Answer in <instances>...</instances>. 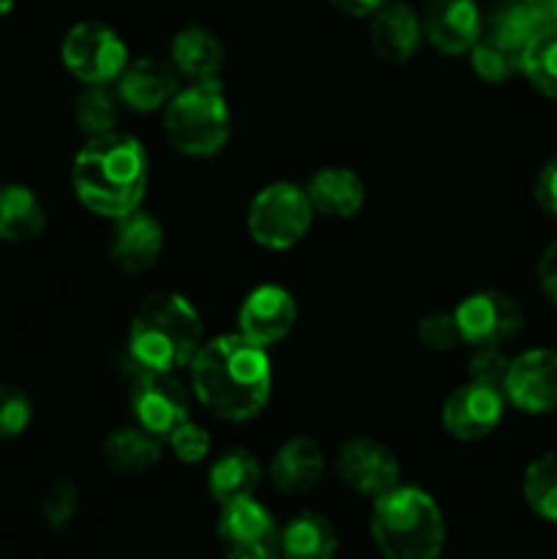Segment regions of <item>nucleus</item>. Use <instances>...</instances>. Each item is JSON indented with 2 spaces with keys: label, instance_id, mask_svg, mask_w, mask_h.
<instances>
[{
  "label": "nucleus",
  "instance_id": "nucleus-1",
  "mask_svg": "<svg viewBox=\"0 0 557 559\" xmlns=\"http://www.w3.org/2000/svg\"><path fill=\"white\" fill-rule=\"evenodd\" d=\"M197 402L222 420H251L271 399V360L265 347L240 333L205 342L191 360Z\"/></svg>",
  "mask_w": 557,
  "mask_h": 559
},
{
  "label": "nucleus",
  "instance_id": "nucleus-2",
  "mask_svg": "<svg viewBox=\"0 0 557 559\" xmlns=\"http://www.w3.org/2000/svg\"><path fill=\"white\" fill-rule=\"evenodd\" d=\"M147 153L137 136L109 131L87 140L71 164V186L82 205L102 218L129 216L147 189Z\"/></svg>",
  "mask_w": 557,
  "mask_h": 559
},
{
  "label": "nucleus",
  "instance_id": "nucleus-3",
  "mask_svg": "<svg viewBox=\"0 0 557 559\" xmlns=\"http://www.w3.org/2000/svg\"><path fill=\"white\" fill-rule=\"evenodd\" d=\"M200 347V311L183 295L153 293L134 311L129 331V360L140 371L175 374L183 366H191Z\"/></svg>",
  "mask_w": 557,
  "mask_h": 559
},
{
  "label": "nucleus",
  "instance_id": "nucleus-4",
  "mask_svg": "<svg viewBox=\"0 0 557 559\" xmlns=\"http://www.w3.org/2000/svg\"><path fill=\"white\" fill-rule=\"evenodd\" d=\"M371 535L386 559H437L446 522L435 497L418 486H396L375 500Z\"/></svg>",
  "mask_w": 557,
  "mask_h": 559
},
{
  "label": "nucleus",
  "instance_id": "nucleus-5",
  "mask_svg": "<svg viewBox=\"0 0 557 559\" xmlns=\"http://www.w3.org/2000/svg\"><path fill=\"white\" fill-rule=\"evenodd\" d=\"M233 115L218 80L191 82L164 107V134L169 145L191 158L216 156L229 140Z\"/></svg>",
  "mask_w": 557,
  "mask_h": 559
},
{
  "label": "nucleus",
  "instance_id": "nucleus-6",
  "mask_svg": "<svg viewBox=\"0 0 557 559\" xmlns=\"http://www.w3.org/2000/svg\"><path fill=\"white\" fill-rule=\"evenodd\" d=\"M311 216L315 211H311L306 191L287 180H278V183L265 186L251 200L246 227H249L251 240L260 243L262 249L284 251L304 240L311 227Z\"/></svg>",
  "mask_w": 557,
  "mask_h": 559
},
{
  "label": "nucleus",
  "instance_id": "nucleus-7",
  "mask_svg": "<svg viewBox=\"0 0 557 559\" xmlns=\"http://www.w3.org/2000/svg\"><path fill=\"white\" fill-rule=\"evenodd\" d=\"M60 58L82 85H112L129 66V47L112 27L80 22L66 33Z\"/></svg>",
  "mask_w": 557,
  "mask_h": 559
},
{
  "label": "nucleus",
  "instance_id": "nucleus-8",
  "mask_svg": "<svg viewBox=\"0 0 557 559\" xmlns=\"http://www.w3.org/2000/svg\"><path fill=\"white\" fill-rule=\"evenodd\" d=\"M216 535L227 559H278L282 555L276 522L251 497L222 506Z\"/></svg>",
  "mask_w": 557,
  "mask_h": 559
},
{
  "label": "nucleus",
  "instance_id": "nucleus-9",
  "mask_svg": "<svg viewBox=\"0 0 557 559\" xmlns=\"http://www.w3.org/2000/svg\"><path fill=\"white\" fill-rule=\"evenodd\" d=\"M129 404L137 426L156 440H169V435L189 420V393L169 371H140Z\"/></svg>",
  "mask_w": 557,
  "mask_h": 559
},
{
  "label": "nucleus",
  "instance_id": "nucleus-10",
  "mask_svg": "<svg viewBox=\"0 0 557 559\" xmlns=\"http://www.w3.org/2000/svg\"><path fill=\"white\" fill-rule=\"evenodd\" d=\"M459 336L470 347H500L517 336L524 325V314L517 300L497 289L473 293L453 309Z\"/></svg>",
  "mask_w": 557,
  "mask_h": 559
},
{
  "label": "nucleus",
  "instance_id": "nucleus-11",
  "mask_svg": "<svg viewBox=\"0 0 557 559\" xmlns=\"http://www.w3.org/2000/svg\"><path fill=\"white\" fill-rule=\"evenodd\" d=\"M502 393L517 409L528 415H546L557 409V349H528L511 358L502 380Z\"/></svg>",
  "mask_w": 557,
  "mask_h": 559
},
{
  "label": "nucleus",
  "instance_id": "nucleus-12",
  "mask_svg": "<svg viewBox=\"0 0 557 559\" xmlns=\"http://www.w3.org/2000/svg\"><path fill=\"white\" fill-rule=\"evenodd\" d=\"M336 473L344 484L364 497H380L396 489L402 467L393 451L369 437H353L336 453Z\"/></svg>",
  "mask_w": 557,
  "mask_h": 559
},
{
  "label": "nucleus",
  "instance_id": "nucleus-13",
  "mask_svg": "<svg viewBox=\"0 0 557 559\" xmlns=\"http://www.w3.org/2000/svg\"><path fill=\"white\" fill-rule=\"evenodd\" d=\"M506 413V393L495 385L470 380L442 404V426L453 440L475 442L489 437Z\"/></svg>",
  "mask_w": 557,
  "mask_h": 559
},
{
  "label": "nucleus",
  "instance_id": "nucleus-14",
  "mask_svg": "<svg viewBox=\"0 0 557 559\" xmlns=\"http://www.w3.org/2000/svg\"><path fill=\"white\" fill-rule=\"evenodd\" d=\"M424 38L442 55H464L484 33V16L475 0H424Z\"/></svg>",
  "mask_w": 557,
  "mask_h": 559
},
{
  "label": "nucleus",
  "instance_id": "nucleus-15",
  "mask_svg": "<svg viewBox=\"0 0 557 559\" xmlns=\"http://www.w3.org/2000/svg\"><path fill=\"white\" fill-rule=\"evenodd\" d=\"M298 320V306L295 298L278 284H262L251 289L238 309V328L240 336L260 347H271L287 338Z\"/></svg>",
  "mask_w": 557,
  "mask_h": 559
},
{
  "label": "nucleus",
  "instance_id": "nucleus-16",
  "mask_svg": "<svg viewBox=\"0 0 557 559\" xmlns=\"http://www.w3.org/2000/svg\"><path fill=\"white\" fill-rule=\"evenodd\" d=\"M164 249L162 224L147 211L137 207L129 216L118 218L112 229V243L109 257L123 273H145L156 265L158 254Z\"/></svg>",
  "mask_w": 557,
  "mask_h": 559
},
{
  "label": "nucleus",
  "instance_id": "nucleus-17",
  "mask_svg": "<svg viewBox=\"0 0 557 559\" xmlns=\"http://www.w3.org/2000/svg\"><path fill=\"white\" fill-rule=\"evenodd\" d=\"M178 71L169 63L156 58L131 60L123 74L115 82L120 102L137 112H153V109L167 107L169 98L178 93Z\"/></svg>",
  "mask_w": 557,
  "mask_h": 559
},
{
  "label": "nucleus",
  "instance_id": "nucleus-18",
  "mask_svg": "<svg viewBox=\"0 0 557 559\" xmlns=\"http://www.w3.org/2000/svg\"><path fill=\"white\" fill-rule=\"evenodd\" d=\"M369 38L375 52L386 63L402 66L418 52L424 27H420V14H415L404 3H386L371 14Z\"/></svg>",
  "mask_w": 557,
  "mask_h": 559
},
{
  "label": "nucleus",
  "instance_id": "nucleus-19",
  "mask_svg": "<svg viewBox=\"0 0 557 559\" xmlns=\"http://www.w3.org/2000/svg\"><path fill=\"white\" fill-rule=\"evenodd\" d=\"M552 25L555 20H552L549 0H500L486 20L484 33L517 52H524V47Z\"/></svg>",
  "mask_w": 557,
  "mask_h": 559
},
{
  "label": "nucleus",
  "instance_id": "nucleus-20",
  "mask_svg": "<svg viewBox=\"0 0 557 559\" xmlns=\"http://www.w3.org/2000/svg\"><path fill=\"white\" fill-rule=\"evenodd\" d=\"M306 197L315 213L328 218H349L364 207L366 186L353 169L322 167L306 183Z\"/></svg>",
  "mask_w": 557,
  "mask_h": 559
},
{
  "label": "nucleus",
  "instance_id": "nucleus-21",
  "mask_svg": "<svg viewBox=\"0 0 557 559\" xmlns=\"http://www.w3.org/2000/svg\"><path fill=\"white\" fill-rule=\"evenodd\" d=\"M325 469L322 448L311 437H289L271 459V478L284 495H306L315 489Z\"/></svg>",
  "mask_w": 557,
  "mask_h": 559
},
{
  "label": "nucleus",
  "instance_id": "nucleus-22",
  "mask_svg": "<svg viewBox=\"0 0 557 559\" xmlns=\"http://www.w3.org/2000/svg\"><path fill=\"white\" fill-rule=\"evenodd\" d=\"M169 58H173V69L180 76H189L191 82L218 80L224 69V47L218 36L197 25L183 27L173 38Z\"/></svg>",
  "mask_w": 557,
  "mask_h": 559
},
{
  "label": "nucleus",
  "instance_id": "nucleus-23",
  "mask_svg": "<svg viewBox=\"0 0 557 559\" xmlns=\"http://www.w3.org/2000/svg\"><path fill=\"white\" fill-rule=\"evenodd\" d=\"M260 484V462L246 448L222 453L208 469V491L218 506L246 500Z\"/></svg>",
  "mask_w": 557,
  "mask_h": 559
},
{
  "label": "nucleus",
  "instance_id": "nucleus-24",
  "mask_svg": "<svg viewBox=\"0 0 557 559\" xmlns=\"http://www.w3.org/2000/svg\"><path fill=\"white\" fill-rule=\"evenodd\" d=\"M102 456L112 473L142 475L158 462L162 445H158L156 437L147 435L140 426H126V429H115L112 435L104 440Z\"/></svg>",
  "mask_w": 557,
  "mask_h": 559
},
{
  "label": "nucleus",
  "instance_id": "nucleus-25",
  "mask_svg": "<svg viewBox=\"0 0 557 559\" xmlns=\"http://www.w3.org/2000/svg\"><path fill=\"white\" fill-rule=\"evenodd\" d=\"M47 216L27 186H0V240L9 243H22V240H33L42 235Z\"/></svg>",
  "mask_w": 557,
  "mask_h": 559
},
{
  "label": "nucleus",
  "instance_id": "nucleus-26",
  "mask_svg": "<svg viewBox=\"0 0 557 559\" xmlns=\"http://www.w3.org/2000/svg\"><path fill=\"white\" fill-rule=\"evenodd\" d=\"M336 530L320 513H300L282 530L284 559H336Z\"/></svg>",
  "mask_w": 557,
  "mask_h": 559
},
{
  "label": "nucleus",
  "instance_id": "nucleus-27",
  "mask_svg": "<svg viewBox=\"0 0 557 559\" xmlns=\"http://www.w3.org/2000/svg\"><path fill=\"white\" fill-rule=\"evenodd\" d=\"M522 495L535 516L557 524V453H544L528 464Z\"/></svg>",
  "mask_w": 557,
  "mask_h": 559
},
{
  "label": "nucleus",
  "instance_id": "nucleus-28",
  "mask_svg": "<svg viewBox=\"0 0 557 559\" xmlns=\"http://www.w3.org/2000/svg\"><path fill=\"white\" fill-rule=\"evenodd\" d=\"M120 104L123 102H120L118 91H112L109 85H85V91L80 93L74 104L76 126L87 136L109 134L118 123Z\"/></svg>",
  "mask_w": 557,
  "mask_h": 559
},
{
  "label": "nucleus",
  "instance_id": "nucleus-29",
  "mask_svg": "<svg viewBox=\"0 0 557 559\" xmlns=\"http://www.w3.org/2000/svg\"><path fill=\"white\" fill-rule=\"evenodd\" d=\"M522 74L546 98H557V25L546 27L522 52Z\"/></svg>",
  "mask_w": 557,
  "mask_h": 559
},
{
  "label": "nucleus",
  "instance_id": "nucleus-30",
  "mask_svg": "<svg viewBox=\"0 0 557 559\" xmlns=\"http://www.w3.org/2000/svg\"><path fill=\"white\" fill-rule=\"evenodd\" d=\"M470 66L484 82L500 85V82L511 80L517 71H522V52L497 41L489 33H481V38L470 49Z\"/></svg>",
  "mask_w": 557,
  "mask_h": 559
},
{
  "label": "nucleus",
  "instance_id": "nucleus-31",
  "mask_svg": "<svg viewBox=\"0 0 557 559\" xmlns=\"http://www.w3.org/2000/svg\"><path fill=\"white\" fill-rule=\"evenodd\" d=\"M33 404L16 385H0V440H14L31 426Z\"/></svg>",
  "mask_w": 557,
  "mask_h": 559
},
{
  "label": "nucleus",
  "instance_id": "nucleus-32",
  "mask_svg": "<svg viewBox=\"0 0 557 559\" xmlns=\"http://www.w3.org/2000/svg\"><path fill=\"white\" fill-rule=\"evenodd\" d=\"M415 336H418V342L424 344L426 349H431V353H448V349L457 347V344L462 342L457 320H453V314H448V311L426 314L424 320L418 322V328H415Z\"/></svg>",
  "mask_w": 557,
  "mask_h": 559
},
{
  "label": "nucleus",
  "instance_id": "nucleus-33",
  "mask_svg": "<svg viewBox=\"0 0 557 559\" xmlns=\"http://www.w3.org/2000/svg\"><path fill=\"white\" fill-rule=\"evenodd\" d=\"M80 506V491L71 480H58L49 486V491L42 500V516L52 530H63L71 522Z\"/></svg>",
  "mask_w": 557,
  "mask_h": 559
},
{
  "label": "nucleus",
  "instance_id": "nucleus-34",
  "mask_svg": "<svg viewBox=\"0 0 557 559\" xmlns=\"http://www.w3.org/2000/svg\"><path fill=\"white\" fill-rule=\"evenodd\" d=\"M167 442H169V448H173L175 456L186 464L202 462V459L208 456V451H211V435H208L202 426L191 424V420L180 424L178 429L169 435Z\"/></svg>",
  "mask_w": 557,
  "mask_h": 559
},
{
  "label": "nucleus",
  "instance_id": "nucleus-35",
  "mask_svg": "<svg viewBox=\"0 0 557 559\" xmlns=\"http://www.w3.org/2000/svg\"><path fill=\"white\" fill-rule=\"evenodd\" d=\"M511 360L500 353V347H475V355L470 358V377L484 385H495L502 391V380Z\"/></svg>",
  "mask_w": 557,
  "mask_h": 559
},
{
  "label": "nucleus",
  "instance_id": "nucleus-36",
  "mask_svg": "<svg viewBox=\"0 0 557 559\" xmlns=\"http://www.w3.org/2000/svg\"><path fill=\"white\" fill-rule=\"evenodd\" d=\"M533 194L541 211H544L546 216L557 218V156H552L549 162L541 167L538 178H535Z\"/></svg>",
  "mask_w": 557,
  "mask_h": 559
},
{
  "label": "nucleus",
  "instance_id": "nucleus-37",
  "mask_svg": "<svg viewBox=\"0 0 557 559\" xmlns=\"http://www.w3.org/2000/svg\"><path fill=\"white\" fill-rule=\"evenodd\" d=\"M538 287L557 306V240H552L538 260Z\"/></svg>",
  "mask_w": 557,
  "mask_h": 559
},
{
  "label": "nucleus",
  "instance_id": "nucleus-38",
  "mask_svg": "<svg viewBox=\"0 0 557 559\" xmlns=\"http://www.w3.org/2000/svg\"><path fill=\"white\" fill-rule=\"evenodd\" d=\"M388 0H331V5L336 11L347 16H371L377 9H382Z\"/></svg>",
  "mask_w": 557,
  "mask_h": 559
},
{
  "label": "nucleus",
  "instance_id": "nucleus-39",
  "mask_svg": "<svg viewBox=\"0 0 557 559\" xmlns=\"http://www.w3.org/2000/svg\"><path fill=\"white\" fill-rule=\"evenodd\" d=\"M11 9H14V0H0V16L9 14Z\"/></svg>",
  "mask_w": 557,
  "mask_h": 559
},
{
  "label": "nucleus",
  "instance_id": "nucleus-40",
  "mask_svg": "<svg viewBox=\"0 0 557 559\" xmlns=\"http://www.w3.org/2000/svg\"><path fill=\"white\" fill-rule=\"evenodd\" d=\"M549 11H552V20H555L557 25V0H549Z\"/></svg>",
  "mask_w": 557,
  "mask_h": 559
}]
</instances>
